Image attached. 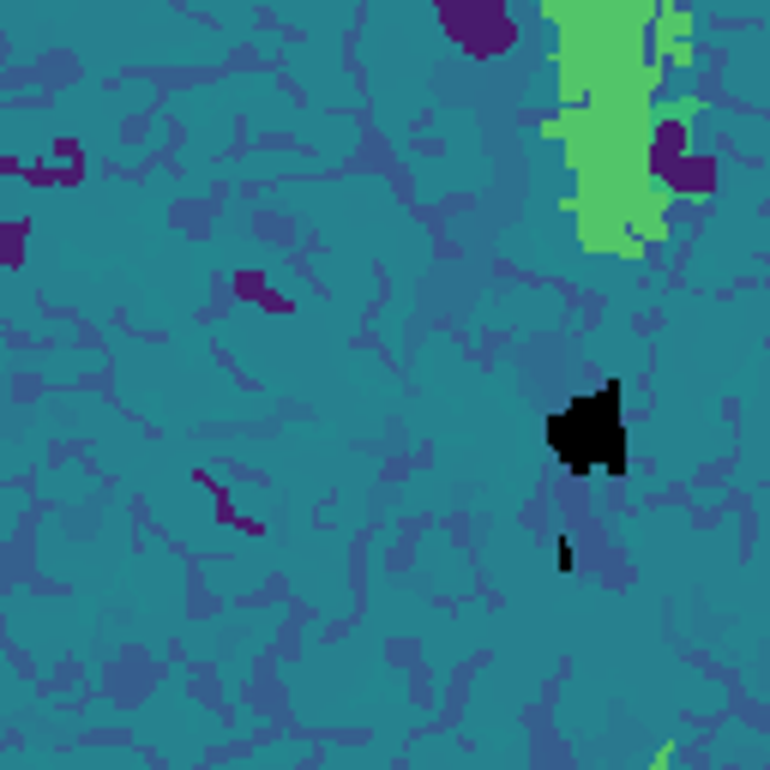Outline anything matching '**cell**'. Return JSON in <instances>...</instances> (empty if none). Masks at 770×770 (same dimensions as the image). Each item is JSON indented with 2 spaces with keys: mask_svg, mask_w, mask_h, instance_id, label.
<instances>
[{
  "mask_svg": "<svg viewBox=\"0 0 770 770\" xmlns=\"http://www.w3.org/2000/svg\"><path fill=\"white\" fill-rule=\"evenodd\" d=\"M704 109H710L704 97H680V102H657V121H699Z\"/></svg>",
  "mask_w": 770,
  "mask_h": 770,
  "instance_id": "cell-4",
  "label": "cell"
},
{
  "mask_svg": "<svg viewBox=\"0 0 770 770\" xmlns=\"http://www.w3.org/2000/svg\"><path fill=\"white\" fill-rule=\"evenodd\" d=\"M578 566V547H572V536H554V572H572Z\"/></svg>",
  "mask_w": 770,
  "mask_h": 770,
  "instance_id": "cell-5",
  "label": "cell"
},
{
  "mask_svg": "<svg viewBox=\"0 0 770 770\" xmlns=\"http://www.w3.org/2000/svg\"><path fill=\"white\" fill-rule=\"evenodd\" d=\"M699 61H704V55H699V42H692V37L687 42H669V49L657 55V67H680V72H692Z\"/></svg>",
  "mask_w": 770,
  "mask_h": 770,
  "instance_id": "cell-3",
  "label": "cell"
},
{
  "mask_svg": "<svg viewBox=\"0 0 770 770\" xmlns=\"http://www.w3.org/2000/svg\"><path fill=\"white\" fill-rule=\"evenodd\" d=\"M669 764H674V740H662V747L650 752V770H669Z\"/></svg>",
  "mask_w": 770,
  "mask_h": 770,
  "instance_id": "cell-6",
  "label": "cell"
},
{
  "mask_svg": "<svg viewBox=\"0 0 770 770\" xmlns=\"http://www.w3.org/2000/svg\"><path fill=\"white\" fill-rule=\"evenodd\" d=\"M692 7H680V0H657V37H650V55H662L669 42H687L692 37Z\"/></svg>",
  "mask_w": 770,
  "mask_h": 770,
  "instance_id": "cell-2",
  "label": "cell"
},
{
  "mask_svg": "<svg viewBox=\"0 0 770 770\" xmlns=\"http://www.w3.org/2000/svg\"><path fill=\"white\" fill-rule=\"evenodd\" d=\"M566 12H572V0H542V19H554V24H560Z\"/></svg>",
  "mask_w": 770,
  "mask_h": 770,
  "instance_id": "cell-7",
  "label": "cell"
},
{
  "mask_svg": "<svg viewBox=\"0 0 770 770\" xmlns=\"http://www.w3.org/2000/svg\"><path fill=\"white\" fill-rule=\"evenodd\" d=\"M626 385L602 379L596 392L572 397L547 416V452H554L560 470L572 476H620L626 470V409H620Z\"/></svg>",
  "mask_w": 770,
  "mask_h": 770,
  "instance_id": "cell-1",
  "label": "cell"
}]
</instances>
